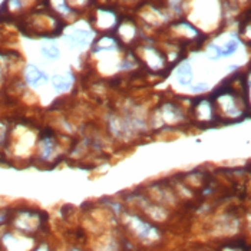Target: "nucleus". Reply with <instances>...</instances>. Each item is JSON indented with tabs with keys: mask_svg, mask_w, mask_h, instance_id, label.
<instances>
[{
	"mask_svg": "<svg viewBox=\"0 0 251 251\" xmlns=\"http://www.w3.org/2000/svg\"><path fill=\"white\" fill-rule=\"evenodd\" d=\"M92 39H94V33L86 29H72L65 36V40L69 42V45H72L74 48H85L91 43Z\"/></svg>",
	"mask_w": 251,
	"mask_h": 251,
	"instance_id": "1",
	"label": "nucleus"
},
{
	"mask_svg": "<svg viewBox=\"0 0 251 251\" xmlns=\"http://www.w3.org/2000/svg\"><path fill=\"white\" fill-rule=\"evenodd\" d=\"M25 77H26V82L32 88H39V86H42V85H45L48 82V75L45 72H42L35 65H29L26 68Z\"/></svg>",
	"mask_w": 251,
	"mask_h": 251,
	"instance_id": "2",
	"label": "nucleus"
},
{
	"mask_svg": "<svg viewBox=\"0 0 251 251\" xmlns=\"http://www.w3.org/2000/svg\"><path fill=\"white\" fill-rule=\"evenodd\" d=\"M240 46V42L237 39L232 38L231 40H228L224 46H215V45H211L210 46V50L214 53L213 59L218 58H228L231 56L232 53H235V50L238 49Z\"/></svg>",
	"mask_w": 251,
	"mask_h": 251,
	"instance_id": "3",
	"label": "nucleus"
},
{
	"mask_svg": "<svg viewBox=\"0 0 251 251\" xmlns=\"http://www.w3.org/2000/svg\"><path fill=\"white\" fill-rule=\"evenodd\" d=\"M74 85V75L72 74H59L52 77V86L58 92H66Z\"/></svg>",
	"mask_w": 251,
	"mask_h": 251,
	"instance_id": "4",
	"label": "nucleus"
},
{
	"mask_svg": "<svg viewBox=\"0 0 251 251\" xmlns=\"http://www.w3.org/2000/svg\"><path fill=\"white\" fill-rule=\"evenodd\" d=\"M175 76H176V80L179 85L182 86H190L191 82H193V69H191V65L190 62H182L176 72H175Z\"/></svg>",
	"mask_w": 251,
	"mask_h": 251,
	"instance_id": "5",
	"label": "nucleus"
},
{
	"mask_svg": "<svg viewBox=\"0 0 251 251\" xmlns=\"http://www.w3.org/2000/svg\"><path fill=\"white\" fill-rule=\"evenodd\" d=\"M132 223H134V228L136 230L139 237H142V238H151V240L158 238V232L155 231V228H152L151 226H148L147 223H144V221H141L138 218H132Z\"/></svg>",
	"mask_w": 251,
	"mask_h": 251,
	"instance_id": "6",
	"label": "nucleus"
},
{
	"mask_svg": "<svg viewBox=\"0 0 251 251\" xmlns=\"http://www.w3.org/2000/svg\"><path fill=\"white\" fill-rule=\"evenodd\" d=\"M40 52L42 55L46 59H50V60H55L60 56V50L55 43H46L40 48Z\"/></svg>",
	"mask_w": 251,
	"mask_h": 251,
	"instance_id": "7",
	"label": "nucleus"
},
{
	"mask_svg": "<svg viewBox=\"0 0 251 251\" xmlns=\"http://www.w3.org/2000/svg\"><path fill=\"white\" fill-rule=\"evenodd\" d=\"M52 152V144L50 141H45V147H43V156H50Z\"/></svg>",
	"mask_w": 251,
	"mask_h": 251,
	"instance_id": "8",
	"label": "nucleus"
},
{
	"mask_svg": "<svg viewBox=\"0 0 251 251\" xmlns=\"http://www.w3.org/2000/svg\"><path fill=\"white\" fill-rule=\"evenodd\" d=\"M205 88H207V85H200V86L193 88V91H202V89H205Z\"/></svg>",
	"mask_w": 251,
	"mask_h": 251,
	"instance_id": "9",
	"label": "nucleus"
},
{
	"mask_svg": "<svg viewBox=\"0 0 251 251\" xmlns=\"http://www.w3.org/2000/svg\"><path fill=\"white\" fill-rule=\"evenodd\" d=\"M38 251H48V249H46V247H42V249H39Z\"/></svg>",
	"mask_w": 251,
	"mask_h": 251,
	"instance_id": "10",
	"label": "nucleus"
},
{
	"mask_svg": "<svg viewBox=\"0 0 251 251\" xmlns=\"http://www.w3.org/2000/svg\"><path fill=\"white\" fill-rule=\"evenodd\" d=\"M74 251H77V250H74Z\"/></svg>",
	"mask_w": 251,
	"mask_h": 251,
	"instance_id": "11",
	"label": "nucleus"
}]
</instances>
